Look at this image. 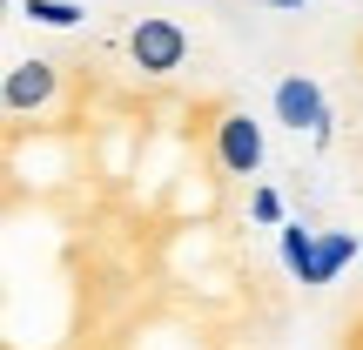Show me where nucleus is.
<instances>
[{
	"label": "nucleus",
	"mask_w": 363,
	"mask_h": 350,
	"mask_svg": "<svg viewBox=\"0 0 363 350\" xmlns=\"http://www.w3.org/2000/svg\"><path fill=\"white\" fill-rule=\"evenodd\" d=\"M128 61L142 67V75H175L182 61H189V27L169 21V13H142V21L128 27Z\"/></svg>",
	"instance_id": "nucleus-1"
},
{
	"label": "nucleus",
	"mask_w": 363,
	"mask_h": 350,
	"mask_svg": "<svg viewBox=\"0 0 363 350\" xmlns=\"http://www.w3.org/2000/svg\"><path fill=\"white\" fill-rule=\"evenodd\" d=\"M269 108H276V121L296 128V135H316V142L330 135V94L316 88L310 75H283V81H276V94H269Z\"/></svg>",
	"instance_id": "nucleus-2"
},
{
	"label": "nucleus",
	"mask_w": 363,
	"mask_h": 350,
	"mask_svg": "<svg viewBox=\"0 0 363 350\" xmlns=\"http://www.w3.org/2000/svg\"><path fill=\"white\" fill-rule=\"evenodd\" d=\"M54 88H61V67L34 54V61H13V67H7V81H0V102H7L13 121H27V115H40V108L54 102Z\"/></svg>",
	"instance_id": "nucleus-3"
},
{
	"label": "nucleus",
	"mask_w": 363,
	"mask_h": 350,
	"mask_svg": "<svg viewBox=\"0 0 363 350\" xmlns=\"http://www.w3.org/2000/svg\"><path fill=\"white\" fill-rule=\"evenodd\" d=\"M216 162H222V175H256L262 169V121L249 108H229L216 121Z\"/></svg>",
	"instance_id": "nucleus-4"
},
{
	"label": "nucleus",
	"mask_w": 363,
	"mask_h": 350,
	"mask_svg": "<svg viewBox=\"0 0 363 350\" xmlns=\"http://www.w3.org/2000/svg\"><path fill=\"white\" fill-rule=\"evenodd\" d=\"M276 249H283V270L296 276L303 290H310V276H316V249H323V236H316V229H303V222H289V229L276 236Z\"/></svg>",
	"instance_id": "nucleus-5"
},
{
	"label": "nucleus",
	"mask_w": 363,
	"mask_h": 350,
	"mask_svg": "<svg viewBox=\"0 0 363 350\" xmlns=\"http://www.w3.org/2000/svg\"><path fill=\"white\" fill-rule=\"evenodd\" d=\"M357 229H330L323 236V249H316V276H310V290H330V283H337V270H343V263H357Z\"/></svg>",
	"instance_id": "nucleus-6"
},
{
	"label": "nucleus",
	"mask_w": 363,
	"mask_h": 350,
	"mask_svg": "<svg viewBox=\"0 0 363 350\" xmlns=\"http://www.w3.org/2000/svg\"><path fill=\"white\" fill-rule=\"evenodd\" d=\"M21 21H34V27H81L88 21V7H81V0H21Z\"/></svg>",
	"instance_id": "nucleus-7"
},
{
	"label": "nucleus",
	"mask_w": 363,
	"mask_h": 350,
	"mask_svg": "<svg viewBox=\"0 0 363 350\" xmlns=\"http://www.w3.org/2000/svg\"><path fill=\"white\" fill-rule=\"evenodd\" d=\"M249 216H256L262 229H276V222H283V195L276 189H249Z\"/></svg>",
	"instance_id": "nucleus-8"
},
{
	"label": "nucleus",
	"mask_w": 363,
	"mask_h": 350,
	"mask_svg": "<svg viewBox=\"0 0 363 350\" xmlns=\"http://www.w3.org/2000/svg\"><path fill=\"white\" fill-rule=\"evenodd\" d=\"M269 7H276V13H296V7H310V0H269Z\"/></svg>",
	"instance_id": "nucleus-9"
}]
</instances>
